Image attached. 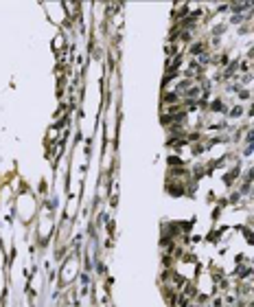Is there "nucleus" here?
<instances>
[{
  "instance_id": "nucleus-2",
  "label": "nucleus",
  "mask_w": 254,
  "mask_h": 307,
  "mask_svg": "<svg viewBox=\"0 0 254 307\" xmlns=\"http://www.w3.org/2000/svg\"><path fill=\"white\" fill-rule=\"evenodd\" d=\"M204 51V46H202V44H197V46H193V53H202Z\"/></svg>"
},
{
  "instance_id": "nucleus-3",
  "label": "nucleus",
  "mask_w": 254,
  "mask_h": 307,
  "mask_svg": "<svg viewBox=\"0 0 254 307\" xmlns=\"http://www.w3.org/2000/svg\"><path fill=\"white\" fill-rule=\"evenodd\" d=\"M232 116H241V108H234L232 110Z\"/></svg>"
},
{
  "instance_id": "nucleus-1",
  "label": "nucleus",
  "mask_w": 254,
  "mask_h": 307,
  "mask_svg": "<svg viewBox=\"0 0 254 307\" xmlns=\"http://www.w3.org/2000/svg\"><path fill=\"white\" fill-rule=\"evenodd\" d=\"M245 239H247V241H250V244H254V233L245 230Z\"/></svg>"
},
{
  "instance_id": "nucleus-4",
  "label": "nucleus",
  "mask_w": 254,
  "mask_h": 307,
  "mask_svg": "<svg viewBox=\"0 0 254 307\" xmlns=\"http://www.w3.org/2000/svg\"><path fill=\"white\" fill-rule=\"evenodd\" d=\"M250 114H254V105H252V110H250Z\"/></svg>"
}]
</instances>
